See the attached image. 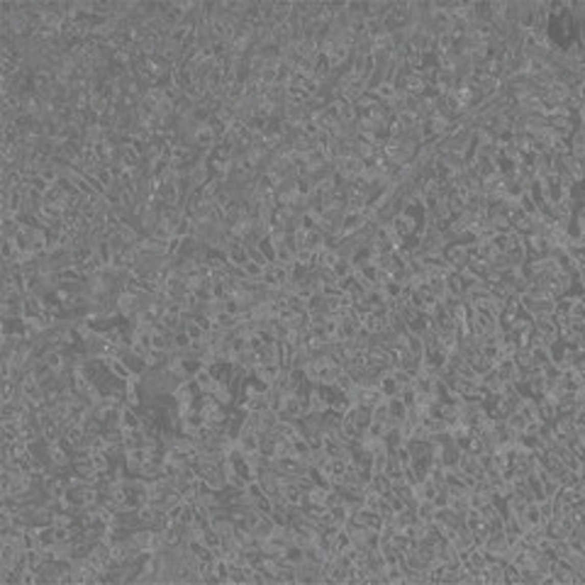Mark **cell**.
Returning a JSON list of instances; mask_svg holds the SVG:
<instances>
[{
	"label": "cell",
	"instance_id": "obj_1",
	"mask_svg": "<svg viewBox=\"0 0 585 585\" xmlns=\"http://www.w3.org/2000/svg\"><path fill=\"white\" fill-rule=\"evenodd\" d=\"M237 322H239V317L232 315V312H220V315L215 317V324L222 327V329H234V327H237Z\"/></svg>",
	"mask_w": 585,
	"mask_h": 585
}]
</instances>
